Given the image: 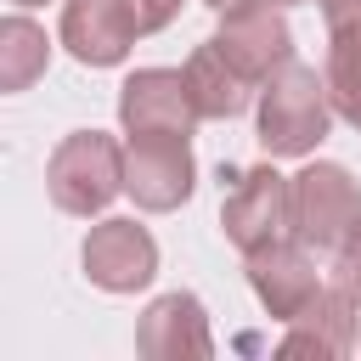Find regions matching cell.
Returning <instances> with one entry per match:
<instances>
[{"instance_id": "obj_1", "label": "cell", "mask_w": 361, "mask_h": 361, "mask_svg": "<svg viewBox=\"0 0 361 361\" xmlns=\"http://www.w3.org/2000/svg\"><path fill=\"white\" fill-rule=\"evenodd\" d=\"M327 130V107H322V85L316 73L305 68H288L276 79V90L265 96V113H259V135L271 152H305L310 141H322Z\"/></svg>"}, {"instance_id": "obj_2", "label": "cell", "mask_w": 361, "mask_h": 361, "mask_svg": "<svg viewBox=\"0 0 361 361\" xmlns=\"http://www.w3.org/2000/svg\"><path fill=\"white\" fill-rule=\"evenodd\" d=\"M135 11L130 0H73L68 6V45L85 56V62H113L130 34H135Z\"/></svg>"}, {"instance_id": "obj_3", "label": "cell", "mask_w": 361, "mask_h": 361, "mask_svg": "<svg viewBox=\"0 0 361 361\" xmlns=\"http://www.w3.org/2000/svg\"><path fill=\"white\" fill-rule=\"evenodd\" d=\"M113 180H118V169H113V147L102 135H79V141L62 147V158H56V197L68 209H96L113 192Z\"/></svg>"}, {"instance_id": "obj_4", "label": "cell", "mask_w": 361, "mask_h": 361, "mask_svg": "<svg viewBox=\"0 0 361 361\" xmlns=\"http://www.w3.org/2000/svg\"><path fill=\"white\" fill-rule=\"evenodd\" d=\"M186 175H192V164H186V147H180V135H135V152H130V186H135V197H147V203H175V197H186Z\"/></svg>"}, {"instance_id": "obj_5", "label": "cell", "mask_w": 361, "mask_h": 361, "mask_svg": "<svg viewBox=\"0 0 361 361\" xmlns=\"http://www.w3.org/2000/svg\"><path fill=\"white\" fill-rule=\"evenodd\" d=\"M299 220H310L305 226L310 243H338L344 226H361L355 220V192H350L344 169H310L299 180Z\"/></svg>"}, {"instance_id": "obj_6", "label": "cell", "mask_w": 361, "mask_h": 361, "mask_svg": "<svg viewBox=\"0 0 361 361\" xmlns=\"http://www.w3.org/2000/svg\"><path fill=\"white\" fill-rule=\"evenodd\" d=\"M186 85L175 73H141L124 85V118L135 135H180L186 130Z\"/></svg>"}, {"instance_id": "obj_7", "label": "cell", "mask_w": 361, "mask_h": 361, "mask_svg": "<svg viewBox=\"0 0 361 361\" xmlns=\"http://www.w3.org/2000/svg\"><path fill=\"white\" fill-rule=\"evenodd\" d=\"M90 265H96V276H102L107 288H130V282L147 276V265H152V243H147L135 226L113 220V226L90 243Z\"/></svg>"}, {"instance_id": "obj_8", "label": "cell", "mask_w": 361, "mask_h": 361, "mask_svg": "<svg viewBox=\"0 0 361 361\" xmlns=\"http://www.w3.org/2000/svg\"><path fill=\"white\" fill-rule=\"evenodd\" d=\"M276 209H282V180L271 169H248V175H237V197H231L226 226L237 231V243H254V226L276 220Z\"/></svg>"}, {"instance_id": "obj_9", "label": "cell", "mask_w": 361, "mask_h": 361, "mask_svg": "<svg viewBox=\"0 0 361 361\" xmlns=\"http://www.w3.org/2000/svg\"><path fill=\"white\" fill-rule=\"evenodd\" d=\"M130 11H135V23H141V28H158V23L175 11V0H130Z\"/></svg>"}, {"instance_id": "obj_10", "label": "cell", "mask_w": 361, "mask_h": 361, "mask_svg": "<svg viewBox=\"0 0 361 361\" xmlns=\"http://www.w3.org/2000/svg\"><path fill=\"white\" fill-rule=\"evenodd\" d=\"M327 23H333V28L361 23V0H327Z\"/></svg>"}, {"instance_id": "obj_11", "label": "cell", "mask_w": 361, "mask_h": 361, "mask_svg": "<svg viewBox=\"0 0 361 361\" xmlns=\"http://www.w3.org/2000/svg\"><path fill=\"white\" fill-rule=\"evenodd\" d=\"M209 6H226V0H209Z\"/></svg>"}]
</instances>
